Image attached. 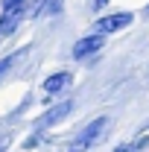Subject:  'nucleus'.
Instances as JSON below:
<instances>
[{
  "mask_svg": "<svg viewBox=\"0 0 149 152\" xmlns=\"http://www.w3.org/2000/svg\"><path fill=\"white\" fill-rule=\"evenodd\" d=\"M108 129V117H96V120H91L82 132L76 134V140H70V146H67V152H85L91 149L93 143L102 137V132Z\"/></svg>",
  "mask_w": 149,
  "mask_h": 152,
  "instance_id": "obj_1",
  "label": "nucleus"
},
{
  "mask_svg": "<svg viewBox=\"0 0 149 152\" xmlns=\"http://www.w3.org/2000/svg\"><path fill=\"white\" fill-rule=\"evenodd\" d=\"M134 15L131 12H111V15H102V18L93 23V32H102V35H114V32H120V29H126Z\"/></svg>",
  "mask_w": 149,
  "mask_h": 152,
  "instance_id": "obj_2",
  "label": "nucleus"
},
{
  "mask_svg": "<svg viewBox=\"0 0 149 152\" xmlns=\"http://www.w3.org/2000/svg\"><path fill=\"white\" fill-rule=\"evenodd\" d=\"M102 44H105V35H102V32H91V35L79 38V41L73 44V50H70V56H73L76 61H85V58L96 56V53L102 50Z\"/></svg>",
  "mask_w": 149,
  "mask_h": 152,
  "instance_id": "obj_3",
  "label": "nucleus"
},
{
  "mask_svg": "<svg viewBox=\"0 0 149 152\" xmlns=\"http://www.w3.org/2000/svg\"><path fill=\"white\" fill-rule=\"evenodd\" d=\"M70 85H73V73L70 70H56V73H50L41 82V91L47 96H58V94H64Z\"/></svg>",
  "mask_w": 149,
  "mask_h": 152,
  "instance_id": "obj_4",
  "label": "nucleus"
},
{
  "mask_svg": "<svg viewBox=\"0 0 149 152\" xmlns=\"http://www.w3.org/2000/svg\"><path fill=\"white\" fill-rule=\"evenodd\" d=\"M73 111V99H64V102H56L53 108H47V111L38 117L35 129H50V126H56V123H61L67 114Z\"/></svg>",
  "mask_w": 149,
  "mask_h": 152,
  "instance_id": "obj_5",
  "label": "nucleus"
},
{
  "mask_svg": "<svg viewBox=\"0 0 149 152\" xmlns=\"http://www.w3.org/2000/svg\"><path fill=\"white\" fill-rule=\"evenodd\" d=\"M64 9V0H38L29 12V18H53Z\"/></svg>",
  "mask_w": 149,
  "mask_h": 152,
  "instance_id": "obj_6",
  "label": "nucleus"
},
{
  "mask_svg": "<svg viewBox=\"0 0 149 152\" xmlns=\"http://www.w3.org/2000/svg\"><path fill=\"white\" fill-rule=\"evenodd\" d=\"M26 53H29V47H20V50H15V53L0 58V82H6V76L15 70V64L20 61V56H26Z\"/></svg>",
  "mask_w": 149,
  "mask_h": 152,
  "instance_id": "obj_7",
  "label": "nucleus"
},
{
  "mask_svg": "<svg viewBox=\"0 0 149 152\" xmlns=\"http://www.w3.org/2000/svg\"><path fill=\"white\" fill-rule=\"evenodd\" d=\"M38 143H41V129H35V132H32L26 140H23V149H35Z\"/></svg>",
  "mask_w": 149,
  "mask_h": 152,
  "instance_id": "obj_8",
  "label": "nucleus"
},
{
  "mask_svg": "<svg viewBox=\"0 0 149 152\" xmlns=\"http://www.w3.org/2000/svg\"><path fill=\"white\" fill-rule=\"evenodd\" d=\"M114 152H134V149H131V143H120V146H117Z\"/></svg>",
  "mask_w": 149,
  "mask_h": 152,
  "instance_id": "obj_9",
  "label": "nucleus"
},
{
  "mask_svg": "<svg viewBox=\"0 0 149 152\" xmlns=\"http://www.w3.org/2000/svg\"><path fill=\"white\" fill-rule=\"evenodd\" d=\"M105 6H108V0H93V9H96V12H99V9H105Z\"/></svg>",
  "mask_w": 149,
  "mask_h": 152,
  "instance_id": "obj_10",
  "label": "nucleus"
}]
</instances>
